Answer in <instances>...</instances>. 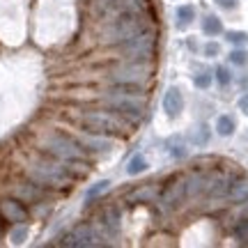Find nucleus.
Listing matches in <instances>:
<instances>
[{
  "instance_id": "nucleus-17",
  "label": "nucleus",
  "mask_w": 248,
  "mask_h": 248,
  "mask_svg": "<svg viewBox=\"0 0 248 248\" xmlns=\"http://www.w3.org/2000/svg\"><path fill=\"white\" fill-rule=\"evenodd\" d=\"M117 12H142L150 7V0H113Z\"/></svg>"
},
{
  "instance_id": "nucleus-1",
  "label": "nucleus",
  "mask_w": 248,
  "mask_h": 248,
  "mask_svg": "<svg viewBox=\"0 0 248 248\" xmlns=\"http://www.w3.org/2000/svg\"><path fill=\"white\" fill-rule=\"evenodd\" d=\"M147 30H154L147 9L142 12H120V16L115 21H110L106 30L101 32V44L106 46H120L124 42H129L133 37L142 35Z\"/></svg>"
},
{
  "instance_id": "nucleus-26",
  "label": "nucleus",
  "mask_w": 248,
  "mask_h": 248,
  "mask_svg": "<svg viewBox=\"0 0 248 248\" xmlns=\"http://www.w3.org/2000/svg\"><path fill=\"white\" fill-rule=\"evenodd\" d=\"M228 58H230L232 64H239V67H244V64L248 62V53L244 51V48H234V51H232Z\"/></svg>"
},
{
  "instance_id": "nucleus-29",
  "label": "nucleus",
  "mask_w": 248,
  "mask_h": 248,
  "mask_svg": "<svg viewBox=\"0 0 248 248\" xmlns=\"http://www.w3.org/2000/svg\"><path fill=\"white\" fill-rule=\"evenodd\" d=\"M216 80H218L221 85H228V83H230V71L225 69V67H218V69H216Z\"/></svg>"
},
{
  "instance_id": "nucleus-35",
  "label": "nucleus",
  "mask_w": 248,
  "mask_h": 248,
  "mask_svg": "<svg viewBox=\"0 0 248 248\" xmlns=\"http://www.w3.org/2000/svg\"><path fill=\"white\" fill-rule=\"evenodd\" d=\"M218 5H221V7H234V0H218Z\"/></svg>"
},
{
  "instance_id": "nucleus-3",
  "label": "nucleus",
  "mask_w": 248,
  "mask_h": 248,
  "mask_svg": "<svg viewBox=\"0 0 248 248\" xmlns=\"http://www.w3.org/2000/svg\"><path fill=\"white\" fill-rule=\"evenodd\" d=\"M42 152L53 156L62 163V166H69V163H85L88 161V150L80 145L76 138L64 136V133H46L42 138Z\"/></svg>"
},
{
  "instance_id": "nucleus-4",
  "label": "nucleus",
  "mask_w": 248,
  "mask_h": 248,
  "mask_svg": "<svg viewBox=\"0 0 248 248\" xmlns=\"http://www.w3.org/2000/svg\"><path fill=\"white\" fill-rule=\"evenodd\" d=\"M104 104L117 110L120 115H124L129 122H138L145 113L147 99L140 92H131V88H126V85H117L115 90H110L104 97Z\"/></svg>"
},
{
  "instance_id": "nucleus-28",
  "label": "nucleus",
  "mask_w": 248,
  "mask_h": 248,
  "mask_svg": "<svg viewBox=\"0 0 248 248\" xmlns=\"http://www.w3.org/2000/svg\"><path fill=\"white\" fill-rule=\"evenodd\" d=\"M193 83L198 85L200 90H207L209 85H212V74H207V71H202V74H195Z\"/></svg>"
},
{
  "instance_id": "nucleus-25",
  "label": "nucleus",
  "mask_w": 248,
  "mask_h": 248,
  "mask_svg": "<svg viewBox=\"0 0 248 248\" xmlns=\"http://www.w3.org/2000/svg\"><path fill=\"white\" fill-rule=\"evenodd\" d=\"M16 193L23 195V198H28V200H37V198H42V191L37 188L35 182H32V184H28V186H23V188H18Z\"/></svg>"
},
{
  "instance_id": "nucleus-30",
  "label": "nucleus",
  "mask_w": 248,
  "mask_h": 248,
  "mask_svg": "<svg viewBox=\"0 0 248 248\" xmlns=\"http://www.w3.org/2000/svg\"><path fill=\"white\" fill-rule=\"evenodd\" d=\"M26 234H28V228L21 225V228H16V230H12V241H14V244H21V241L26 239Z\"/></svg>"
},
{
  "instance_id": "nucleus-15",
  "label": "nucleus",
  "mask_w": 248,
  "mask_h": 248,
  "mask_svg": "<svg viewBox=\"0 0 248 248\" xmlns=\"http://www.w3.org/2000/svg\"><path fill=\"white\" fill-rule=\"evenodd\" d=\"M228 198H230V200H232L234 204L246 202V200H248V177L232 179V184H230V193H228Z\"/></svg>"
},
{
  "instance_id": "nucleus-23",
  "label": "nucleus",
  "mask_w": 248,
  "mask_h": 248,
  "mask_svg": "<svg viewBox=\"0 0 248 248\" xmlns=\"http://www.w3.org/2000/svg\"><path fill=\"white\" fill-rule=\"evenodd\" d=\"M234 237H237V241H239L241 246H248V218L237 221V225H234Z\"/></svg>"
},
{
  "instance_id": "nucleus-20",
  "label": "nucleus",
  "mask_w": 248,
  "mask_h": 248,
  "mask_svg": "<svg viewBox=\"0 0 248 248\" xmlns=\"http://www.w3.org/2000/svg\"><path fill=\"white\" fill-rule=\"evenodd\" d=\"M145 170H147V159H145L142 154H136V156H131V161L126 163V172H129L131 177L140 175V172H145Z\"/></svg>"
},
{
  "instance_id": "nucleus-8",
  "label": "nucleus",
  "mask_w": 248,
  "mask_h": 248,
  "mask_svg": "<svg viewBox=\"0 0 248 248\" xmlns=\"http://www.w3.org/2000/svg\"><path fill=\"white\" fill-rule=\"evenodd\" d=\"M186 198H188V193H186V177H172L168 184L163 186V191L159 193L161 204L168 212L179 209L186 202Z\"/></svg>"
},
{
  "instance_id": "nucleus-12",
  "label": "nucleus",
  "mask_w": 248,
  "mask_h": 248,
  "mask_svg": "<svg viewBox=\"0 0 248 248\" xmlns=\"http://www.w3.org/2000/svg\"><path fill=\"white\" fill-rule=\"evenodd\" d=\"M76 140L90 152H108L110 147H113V138H108L106 133H94V131L78 133Z\"/></svg>"
},
{
  "instance_id": "nucleus-24",
  "label": "nucleus",
  "mask_w": 248,
  "mask_h": 248,
  "mask_svg": "<svg viewBox=\"0 0 248 248\" xmlns=\"http://www.w3.org/2000/svg\"><path fill=\"white\" fill-rule=\"evenodd\" d=\"M108 188H110V182H108V179H101V182H97L94 186H90V188H88V193H85V198H88V200H94L97 195L106 193Z\"/></svg>"
},
{
  "instance_id": "nucleus-10",
  "label": "nucleus",
  "mask_w": 248,
  "mask_h": 248,
  "mask_svg": "<svg viewBox=\"0 0 248 248\" xmlns=\"http://www.w3.org/2000/svg\"><path fill=\"white\" fill-rule=\"evenodd\" d=\"M209 186H212V170H193L186 175V193L191 200L207 195Z\"/></svg>"
},
{
  "instance_id": "nucleus-27",
  "label": "nucleus",
  "mask_w": 248,
  "mask_h": 248,
  "mask_svg": "<svg viewBox=\"0 0 248 248\" xmlns=\"http://www.w3.org/2000/svg\"><path fill=\"white\" fill-rule=\"evenodd\" d=\"M225 39L230 42V44H248V35L246 32H239V30H230Z\"/></svg>"
},
{
  "instance_id": "nucleus-6",
  "label": "nucleus",
  "mask_w": 248,
  "mask_h": 248,
  "mask_svg": "<svg viewBox=\"0 0 248 248\" xmlns=\"http://www.w3.org/2000/svg\"><path fill=\"white\" fill-rule=\"evenodd\" d=\"M80 122L88 131L94 133H106V136H122L129 129V122L124 120V115H120L117 110H104V108H97V110H85L80 115Z\"/></svg>"
},
{
  "instance_id": "nucleus-11",
  "label": "nucleus",
  "mask_w": 248,
  "mask_h": 248,
  "mask_svg": "<svg viewBox=\"0 0 248 248\" xmlns=\"http://www.w3.org/2000/svg\"><path fill=\"white\" fill-rule=\"evenodd\" d=\"M0 216L9 223H21L28 221V209L23 207L21 200H14V198H5V200H0Z\"/></svg>"
},
{
  "instance_id": "nucleus-19",
  "label": "nucleus",
  "mask_w": 248,
  "mask_h": 248,
  "mask_svg": "<svg viewBox=\"0 0 248 248\" xmlns=\"http://www.w3.org/2000/svg\"><path fill=\"white\" fill-rule=\"evenodd\" d=\"M202 32H204V35H209V37L221 35V32H223V23H221V18H216L214 14H209V16H204V18H202Z\"/></svg>"
},
{
  "instance_id": "nucleus-16",
  "label": "nucleus",
  "mask_w": 248,
  "mask_h": 248,
  "mask_svg": "<svg viewBox=\"0 0 248 248\" xmlns=\"http://www.w3.org/2000/svg\"><path fill=\"white\" fill-rule=\"evenodd\" d=\"M104 228L110 237H117V232H120V212H117L115 207H108L106 212H104Z\"/></svg>"
},
{
  "instance_id": "nucleus-18",
  "label": "nucleus",
  "mask_w": 248,
  "mask_h": 248,
  "mask_svg": "<svg viewBox=\"0 0 248 248\" xmlns=\"http://www.w3.org/2000/svg\"><path fill=\"white\" fill-rule=\"evenodd\" d=\"M175 16H177V28L179 30H184L186 26H191L195 18V9L191 5H179L177 12H175Z\"/></svg>"
},
{
  "instance_id": "nucleus-36",
  "label": "nucleus",
  "mask_w": 248,
  "mask_h": 248,
  "mask_svg": "<svg viewBox=\"0 0 248 248\" xmlns=\"http://www.w3.org/2000/svg\"><path fill=\"white\" fill-rule=\"evenodd\" d=\"M99 7H108V5H113V0H97Z\"/></svg>"
},
{
  "instance_id": "nucleus-7",
  "label": "nucleus",
  "mask_w": 248,
  "mask_h": 248,
  "mask_svg": "<svg viewBox=\"0 0 248 248\" xmlns=\"http://www.w3.org/2000/svg\"><path fill=\"white\" fill-rule=\"evenodd\" d=\"M117 48H120L122 60L152 62L154 55H156V30H147V32H142V35L120 44Z\"/></svg>"
},
{
  "instance_id": "nucleus-5",
  "label": "nucleus",
  "mask_w": 248,
  "mask_h": 248,
  "mask_svg": "<svg viewBox=\"0 0 248 248\" xmlns=\"http://www.w3.org/2000/svg\"><path fill=\"white\" fill-rule=\"evenodd\" d=\"M152 62H136V60H122L110 67L108 78L115 85H126V88H145L152 80Z\"/></svg>"
},
{
  "instance_id": "nucleus-21",
  "label": "nucleus",
  "mask_w": 248,
  "mask_h": 248,
  "mask_svg": "<svg viewBox=\"0 0 248 248\" xmlns=\"http://www.w3.org/2000/svg\"><path fill=\"white\" fill-rule=\"evenodd\" d=\"M234 129H237V124H234V120H232L230 115H221L216 120V131H218V136H232Z\"/></svg>"
},
{
  "instance_id": "nucleus-32",
  "label": "nucleus",
  "mask_w": 248,
  "mask_h": 248,
  "mask_svg": "<svg viewBox=\"0 0 248 248\" xmlns=\"http://www.w3.org/2000/svg\"><path fill=\"white\" fill-rule=\"evenodd\" d=\"M244 218H248V200L239 202V207H237V221H244Z\"/></svg>"
},
{
  "instance_id": "nucleus-33",
  "label": "nucleus",
  "mask_w": 248,
  "mask_h": 248,
  "mask_svg": "<svg viewBox=\"0 0 248 248\" xmlns=\"http://www.w3.org/2000/svg\"><path fill=\"white\" fill-rule=\"evenodd\" d=\"M204 55H209V58L218 55V44H216V42H209V44L204 46Z\"/></svg>"
},
{
  "instance_id": "nucleus-9",
  "label": "nucleus",
  "mask_w": 248,
  "mask_h": 248,
  "mask_svg": "<svg viewBox=\"0 0 248 248\" xmlns=\"http://www.w3.org/2000/svg\"><path fill=\"white\" fill-rule=\"evenodd\" d=\"M62 246H71V248H92V246H101L99 241V234L94 232L92 225L88 223H78L69 234H64L60 241Z\"/></svg>"
},
{
  "instance_id": "nucleus-2",
  "label": "nucleus",
  "mask_w": 248,
  "mask_h": 248,
  "mask_svg": "<svg viewBox=\"0 0 248 248\" xmlns=\"http://www.w3.org/2000/svg\"><path fill=\"white\" fill-rule=\"evenodd\" d=\"M26 172L30 182H35L37 186H44V188H67V186H71L69 170L48 154L30 161Z\"/></svg>"
},
{
  "instance_id": "nucleus-31",
  "label": "nucleus",
  "mask_w": 248,
  "mask_h": 248,
  "mask_svg": "<svg viewBox=\"0 0 248 248\" xmlns=\"http://www.w3.org/2000/svg\"><path fill=\"white\" fill-rule=\"evenodd\" d=\"M207 138H209V131H207V126H200V131H195V133H193V140L198 142V145L207 142Z\"/></svg>"
},
{
  "instance_id": "nucleus-34",
  "label": "nucleus",
  "mask_w": 248,
  "mask_h": 248,
  "mask_svg": "<svg viewBox=\"0 0 248 248\" xmlns=\"http://www.w3.org/2000/svg\"><path fill=\"white\" fill-rule=\"evenodd\" d=\"M239 110H244L248 115V94H244V97L239 99Z\"/></svg>"
},
{
  "instance_id": "nucleus-13",
  "label": "nucleus",
  "mask_w": 248,
  "mask_h": 248,
  "mask_svg": "<svg viewBox=\"0 0 248 248\" xmlns=\"http://www.w3.org/2000/svg\"><path fill=\"white\" fill-rule=\"evenodd\" d=\"M182 108H184V97H182L179 88H168L166 94H163V110H166V115L170 120H175V117L182 115Z\"/></svg>"
},
{
  "instance_id": "nucleus-14",
  "label": "nucleus",
  "mask_w": 248,
  "mask_h": 248,
  "mask_svg": "<svg viewBox=\"0 0 248 248\" xmlns=\"http://www.w3.org/2000/svg\"><path fill=\"white\" fill-rule=\"evenodd\" d=\"M159 195V188L154 184H145V186H138L136 191L129 193V202H154Z\"/></svg>"
},
{
  "instance_id": "nucleus-22",
  "label": "nucleus",
  "mask_w": 248,
  "mask_h": 248,
  "mask_svg": "<svg viewBox=\"0 0 248 248\" xmlns=\"http://www.w3.org/2000/svg\"><path fill=\"white\" fill-rule=\"evenodd\" d=\"M168 150H170V154L175 156V159H184L186 156V147H184V142H182V138H170L168 140Z\"/></svg>"
}]
</instances>
